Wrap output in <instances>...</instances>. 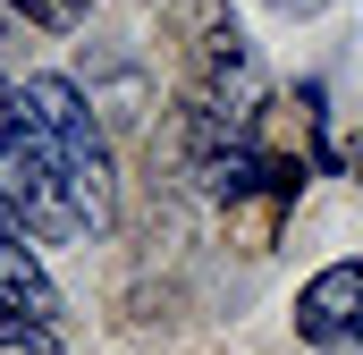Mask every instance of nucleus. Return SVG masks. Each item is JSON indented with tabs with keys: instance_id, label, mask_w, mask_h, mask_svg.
I'll use <instances>...</instances> for the list:
<instances>
[{
	"instance_id": "1",
	"label": "nucleus",
	"mask_w": 363,
	"mask_h": 355,
	"mask_svg": "<svg viewBox=\"0 0 363 355\" xmlns=\"http://www.w3.org/2000/svg\"><path fill=\"white\" fill-rule=\"evenodd\" d=\"M0 203L26 220L34 246H68V237H85V212H77V195H68L60 161H51V144H43V127H34L26 93L9 85V77H0Z\"/></svg>"
},
{
	"instance_id": "2",
	"label": "nucleus",
	"mask_w": 363,
	"mask_h": 355,
	"mask_svg": "<svg viewBox=\"0 0 363 355\" xmlns=\"http://www.w3.org/2000/svg\"><path fill=\"white\" fill-rule=\"evenodd\" d=\"M26 110H34V127H43V144H51L60 178H68L85 229H110L118 186H110V144H101V127H93L85 93L68 85V77H26Z\"/></svg>"
},
{
	"instance_id": "3",
	"label": "nucleus",
	"mask_w": 363,
	"mask_h": 355,
	"mask_svg": "<svg viewBox=\"0 0 363 355\" xmlns=\"http://www.w3.org/2000/svg\"><path fill=\"white\" fill-rule=\"evenodd\" d=\"M296 330L313 347H363V263L313 271L304 296H296Z\"/></svg>"
},
{
	"instance_id": "4",
	"label": "nucleus",
	"mask_w": 363,
	"mask_h": 355,
	"mask_svg": "<svg viewBox=\"0 0 363 355\" xmlns=\"http://www.w3.org/2000/svg\"><path fill=\"white\" fill-rule=\"evenodd\" d=\"M0 296H9L26 322H43V330L60 322V288L43 279V263H34V237H26V220H17L9 203H0Z\"/></svg>"
},
{
	"instance_id": "5",
	"label": "nucleus",
	"mask_w": 363,
	"mask_h": 355,
	"mask_svg": "<svg viewBox=\"0 0 363 355\" xmlns=\"http://www.w3.org/2000/svg\"><path fill=\"white\" fill-rule=\"evenodd\" d=\"M26 26H43V34H68V26H85V0H9Z\"/></svg>"
},
{
	"instance_id": "6",
	"label": "nucleus",
	"mask_w": 363,
	"mask_h": 355,
	"mask_svg": "<svg viewBox=\"0 0 363 355\" xmlns=\"http://www.w3.org/2000/svg\"><path fill=\"white\" fill-rule=\"evenodd\" d=\"M0 347H17V355H51V330H43V322H26V313L0 296Z\"/></svg>"
},
{
	"instance_id": "7",
	"label": "nucleus",
	"mask_w": 363,
	"mask_h": 355,
	"mask_svg": "<svg viewBox=\"0 0 363 355\" xmlns=\"http://www.w3.org/2000/svg\"><path fill=\"white\" fill-rule=\"evenodd\" d=\"M279 17H321V9H330V0H271Z\"/></svg>"
},
{
	"instance_id": "8",
	"label": "nucleus",
	"mask_w": 363,
	"mask_h": 355,
	"mask_svg": "<svg viewBox=\"0 0 363 355\" xmlns=\"http://www.w3.org/2000/svg\"><path fill=\"white\" fill-rule=\"evenodd\" d=\"M347 170H355V178H363V136H355V144H347Z\"/></svg>"
}]
</instances>
